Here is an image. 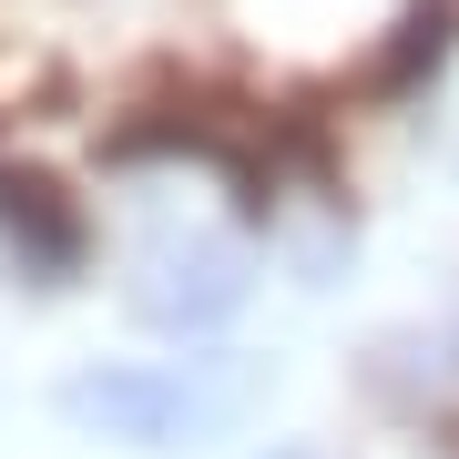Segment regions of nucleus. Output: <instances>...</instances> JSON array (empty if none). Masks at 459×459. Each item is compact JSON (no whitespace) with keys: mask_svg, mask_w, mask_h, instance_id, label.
<instances>
[{"mask_svg":"<svg viewBox=\"0 0 459 459\" xmlns=\"http://www.w3.org/2000/svg\"><path fill=\"white\" fill-rule=\"evenodd\" d=\"M265 398L246 358H113L62 377V419L123 449H204Z\"/></svg>","mask_w":459,"mask_h":459,"instance_id":"f257e3e1","label":"nucleus"},{"mask_svg":"<svg viewBox=\"0 0 459 459\" xmlns=\"http://www.w3.org/2000/svg\"><path fill=\"white\" fill-rule=\"evenodd\" d=\"M123 296H133L143 327L195 337V327H214V316L246 307V246H235V235H153V246L133 255Z\"/></svg>","mask_w":459,"mask_h":459,"instance_id":"f03ea898","label":"nucleus"}]
</instances>
